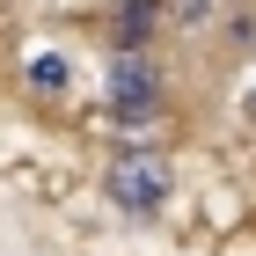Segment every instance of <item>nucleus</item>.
<instances>
[{
    "mask_svg": "<svg viewBox=\"0 0 256 256\" xmlns=\"http://www.w3.org/2000/svg\"><path fill=\"white\" fill-rule=\"evenodd\" d=\"M110 118L124 132H139V124L161 118V74H154V59L139 44H118V59H110Z\"/></svg>",
    "mask_w": 256,
    "mask_h": 256,
    "instance_id": "f257e3e1",
    "label": "nucleus"
},
{
    "mask_svg": "<svg viewBox=\"0 0 256 256\" xmlns=\"http://www.w3.org/2000/svg\"><path fill=\"white\" fill-rule=\"evenodd\" d=\"M161 22V8L154 0H118V15H110V30H118V44H139L146 30Z\"/></svg>",
    "mask_w": 256,
    "mask_h": 256,
    "instance_id": "7ed1b4c3",
    "label": "nucleus"
},
{
    "mask_svg": "<svg viewBox=\"0 0 256 256\" xmlns=\"http://www.w3.org/2000/svg\"><path fill=\"white\" fill-rule=\"evenodd\" d=\"M102 190H110V205H124V212H154L161 198H168V161H161L154 146H132V154L110 161Z\"/></svg>",
    "mask_w": 256,
    "mask_h": 256,
    "instance_id": "f03ea898",
    "label": "nucleus"
},
{
    "mask_svg": "<svg viewBox=\"0 0 256 256\" xmlns=\"http://www.w3.org/2000/svg\"><path fill=\"white\" fill-rule=\"evenodd\" d=\"M30 88H37V96H66V88H74V66H66L59 52H37V59H30Z\"/></svg>",
    "mask_w": 256,
    "mask_h": 256,
    "instance_id": "20e7f679",
    "label": "nucleus"
}]
</instances>
